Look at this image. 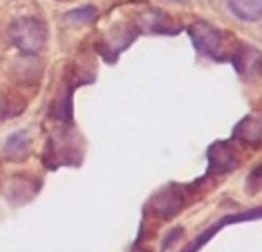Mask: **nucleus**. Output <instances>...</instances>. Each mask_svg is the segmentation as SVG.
<instances>
[{
    "mask_svg": "<svg viewBox=\"0 0 262 252\" xmlns=\"http://www.w3.org/2000/svg\"><path fill=\"white\" fill-rule=\"evenodd\" d=\"M11 42L25 54L39 53L48 39V30L43 22L36 17H20L10 28Z\"/></svg>",
    "mask_w": 262,
    "mask_h": 252,
    "instance_id": "nucleus-1",
    "label": "nucleus"
},
{
    "mask_svg": "<svg viewBox=\"0 0 262 252\" xmlns=\"http://www.w3.org/2000/svg\"><path fill=\"white\" fill-rule=\"evenodd\" d=\"M188 34L196 51L205 57L221 60L224 53V36L222 33L207 22H196L190 25Z\"/></svg>",
    "mask_w": 262,
    "mask_h": 252,
    "instance_id": "nucleus-2",
    "label": "nucleus"
},
{
    "mask_svg": "<svg viewBox=\"0 0 262 252\" xmlns=\"http://www.w3.org/2000/svg\"><path fill=\"white\" fill-rule=\"evenodd\" d=\"M184 203H185V195L181 192L179 188L171 186L164 189L159 195H156L151 200V209L161 218L170 220L182 209Z\"/></svg>",
    "mask_w": 262,
    "mask_h": 252,
    "instance_id": "nucleus-3",
    "label": "nucleus"
},
{
    "mask_svg": "<svg viewBox=\"0 0 262 252\" xmlns=\"http://www.w3.org/2000/svg\"><path fill=\"white\" fill-rule=\"evenodd\" d=\"M234 66L242 77L254 79L262 75V54L254 48H244L234 59Z\"/></svg>",
    "mask_w": 262,
    "mask_h": 252,
    "instance_id": "nucleus-4",
    "label": "nucleus"
},
{
    "mask_svg": "<svg viewBox=\"0 0 262 252\" xmlns=\"http://www.w3.org/2000/svg\"><path fill=\"white\" fill-rule=\"evenodd\" d=\"M230 11L241 20L257 22L262 19V0H227Z\"/></svg>",
    "mask_w": 262,
    "mask_h": 252,
    "instance_id": "nucleus-5",
    "label": "nucleus"
},
{
    "mask_svg": "<svg viewBox=\"0 0 262 252\" xmlns=\"http://www.w3.org/2000/svg\"><path fill=\"white\" fill-rule=\"evenodd\" d=\"M30 149V139L25 131H19L13 134L5 145V153L13 160H22Z\"/></svg>",
    "mask_w": 262,
    "mask_h": 252,
    "instance_id": "nucleus-6",
    "label": "nucleus"
},
{
    "mask_svg": "<svg viewBox=\"0 0 262 252\" xmlns=\"http://www.w3.org/2000/svg\"><path fill=\"white\" fill-rule=\"evenodd\" d=\"M239 136L241 140L250 145H257L262 142V121L254 117H247L239 124Z\"/></svg>",
    "mask_w": 262,
    "mask_h": 252,
    "instance_id": "nucleus-7",
    "label": "nucleus"
},
{
    "mask_svg": "<svg viewBox=\"0 0 262 252\" xmlns=\"http://www.w3.org/2000/svg\"><path fill=\"white\" fill-rule=\"evenodd\" d=\"M236 166V157L219 148L217 149H211L210 151V171L213 172H228Z\"/></svg>",
    "mask_w": 262,
    "mask_h": 252,
    "instance_id": "nucleus-8",
    "label": "nucleus"
},
{
    "mask_svg": "<svg viewBox=\"0 0 262 252\" xmlns=\"http://www.w3.org/2000/svg\"><path fill=\"white\" fill-rule=\"evenodd\" d=\"M222 228H224V224H222L221 221L216 223V224H213L211 228H208L207 231H204V232H202V234H201V235H199L187 249H184L182 252H198V250H201V249H202V247H204V246H205V244H207V243H208V241H210Z\"/></svg>",
    "mask_w": 262,
    "mask_h": 252,
    "instance_id": "nucleus-9",
    "label": "nucleus"
},
{
    "mask_svg": "<svg viewBox=\"0 0 262 252\" xmlns=\"http://www.w3.org/2000/svg\"><path fill=\"white\" fill-rule=\"evenodd\" d=\"M96 17H97V10L91 5L82 7L68 13V19H71L73 22H79V23H91Z\"/></svg>",
    "mask_w": 262,
    "mask_h": 252,
    "instance_id": "nucleus-10",
    "label": "nucleus"
},
{
    "mask_svg": "<svg viewBox=\"0 0 262 252\" xmlns=\"http://www.w3.org/2000/svg\"><path fill=\"white\" fill-rule=\"evenodd\" d=\"M182 232H184L182 228H174V229H171V231L168 232V235H167V237L164 238V241H162V250L168 249L174 241H178V240L182 237Z\"/></svg>",
    "mask_w": 262,
    "mask_h": 252,
    "instance_id": "nucleus-11",
    "label": "nucleus"
},
{
    "mask_svg": "<svg viewBox=\"0 0 262 252\" xmlns=\"http://www.w3.org/2000/svg\"><path fill=\"white\" fill-rule=\"evenodd\" d=\"M173 2H184V0H173Z\"/></svg>",
    "mask_w": 262,
    "mask_h": 252,
    "instance_id": "nucleus-12",
    "label": "nucleus"
}]
</instances>
